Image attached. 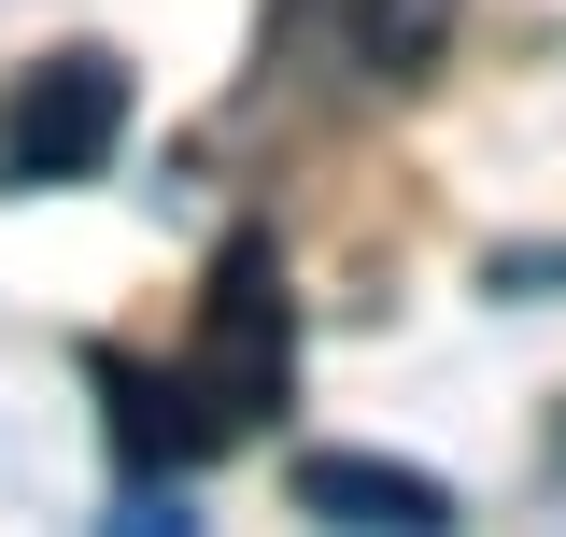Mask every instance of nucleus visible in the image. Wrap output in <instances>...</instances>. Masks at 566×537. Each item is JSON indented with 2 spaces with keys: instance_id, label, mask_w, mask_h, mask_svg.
<instances>
[{
  "instance_id": "1",
  "label": "nucleus",
  "mask_w": 566,
  "mask_h": 537,
  "mask_svg": "<svg viewBox=\"0 0 566 537\" xmlns=\"http://www.w3.org/2000/svg\"><path fill=\"white\" fill-rule=\"evenodd\" d=\"M185 397L199 439H255L270 410H297V297H283V241L270 227H227L199 268V339H185Z\"/></svg>"
},
{
  "instance_id": "2",
  "label": "nucleus",
  "mask_w": 566,
  "mask_h": 537,
  "mask_svg": "<svg viewBox=\"0 0 566 537\" xmlns=\"http://www.w3.org/2000/svg\"><path fill=\"white\" fill-rule=\"evenodd\" d=\"M128 141V57L114 43H57V57L14 71L0 99V199H57V185H99Z\"/></svg>"
},
{
  "instance_id": "3",
  "label": "nucleus",
  "mask_w": 566,
  "mask_h": 537,
  "mask_svg": "<svg viewBox=\"0 0 566 537\" xmlns=\"http://www.w3.org/2000/svg\"><path fill=\"white\" fill-rule=\"evenodd\" d=\"M297 509H312V524H397V537H453V481L397 467V453H297Z\"/></svg>"
},
{
  "instance_id": "4",
  "label": "nucleus",
  "mask_w": 566,
  "mask_h": 537,
  "mask_svg": "<svg viewBox=\"0 0 566 537\" xmlns=\"http://www.w3.org/2000/svg\"><path fill=\"white\" fill-rule=\"evenodd\" d=\"M297 14L340 43V71H354V85H424L468 0H297Z\"/></svg>"
}]
</instances>
